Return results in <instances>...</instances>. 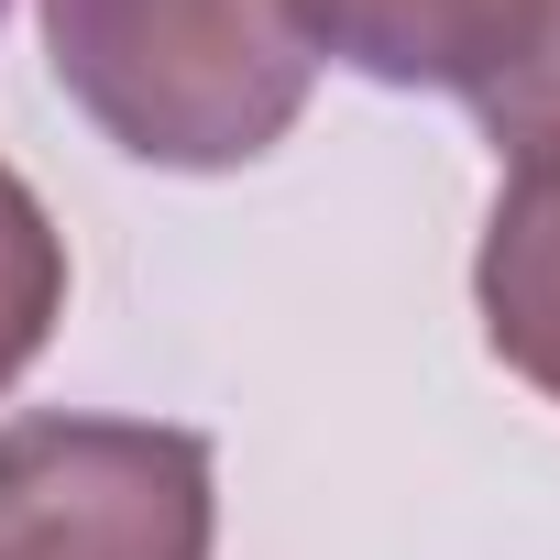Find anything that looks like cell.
Listing matches in <instances>:
<instances>
[{"mask_svg":"<svg viewBox=\"0 0 560 560\" xmlns=\"http://www.w3.org/2000/svg\"><path fill=\"white\" fill-rule=\"evenodd\" d=\"M308 56H341L385 89H451V100H483L516 56H527V23L538 0H287Z\"/></svg>","mask_w":560,"mask_h":560,"instance_id":"cell-3","label":"cell"},{"mask_svg":"<svg viewBox=\"0 0 560 560\" xmlns=\"http://www.w3.org/2000/svg\"><path fill=\"white\" fill-rule=\"evenodd\" d=\"M56 308H67V242H56L45 198H34L12 165H0V385H12V374L45 352Z\"/></svg>","mask_w":560,"mask_h":560,"instance_id":"cell-5","label":"cell"},{"mask_svg":"<svg viewBox=\"0 0 560 560\" xmlns=\"http://www.w3.org/2000/svg\"><path fill=\"white\" fill-rule=\"evenodd\" d=\"M472 110H483V132H494V143H516V154H527V143H560V0H538L527 56H516Z\"/></svg>","mask_w":560,"mask_h":560,"instance_id":"cell-6","label":"cell"},{"mask_svg":"<svg viewBox=\"0 0 560 560\" xmlns=\"http://www.w3.org/2000/svg\"><path fill=\"white\" fill-rule=\"evenodd\" d=\"M67 100L143 165H253L308 110V34L287 0H45Z\"/></svg>","mask_w":560,"mask_h":560,"instance_id":"cell-1","label":"cell"},{"mask_svg":"<svg viewBox=\"0 0 560 560\" xmlns=\"http://www.w3.org/2000/svg\"><path fill=\"white\" fill-rule=\"evenodd\" d=\"M0 560H209V440L154 418L0 429Z\"/></svg>","mask_w":560,"mask_h":560,"instance_id":"cell-2","label":"cell"},{"mask_svg":"<svg viewBox=\"0 0 560 560\" xmlns=\"http://www.w3.org/2000/svg\"><path fill=\"white\" fill-rule=\"evenodd\" d=\"M483 341L505 352V374H527L538 396H560V143H527L494 220H483Z\"/></svg>","mask_w":560,"mask_h":560,"instance_id":"cell-4","label":"cell"}]
</instances>
